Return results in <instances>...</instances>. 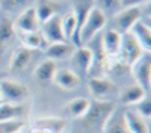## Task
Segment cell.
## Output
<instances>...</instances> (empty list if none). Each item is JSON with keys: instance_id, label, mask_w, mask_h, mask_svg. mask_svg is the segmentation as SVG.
Masks as SVG:
<instances>
[{"instance_id": "obj_1", "label": "cell", "mask_w": 151, "mask_h": 133, "mask_svg": "<svg viewBox=\"0 0 151 133\" xmlns=\"http://www.w3.org/2000/svg\"><path fill=\"white\" fill-rule=\"evenodd\" d=\"M116 111V106L112 100H92L86 114L82 116L83 126L89 129H100L109 119V116Z\"/></svg>"}, {"instance_id": "obj_2", "label": "cell", "mask_w": 151, "mask_h": 133, "mask_svg": "<svg viewBox=\"0 0 151 133\" xmlns=\"http://www.w3.org/2000/svg\"><path fill=\"white\" fill-rule=\"evenodd\" d=\"M107 23V17L104 15L103 11H100L97 6H94L88 15L86 21L83 23L82 30H80V44L86 45L89 41H92L95 38V35H98Z\"/></svg>"}, {"instance_id": "obj_3", "label": "cell", "mask_w": 151, "mask_h": 133, "mask_svg": "<svg viewBox=\"0 0 151 133\" xmlns=\"http://www.w3.org/2000/svg\"><path fill=\"white\" fill-rule=\"evenodd\" d=\"M144 53H145L144 48L141 47V44L136 41V38L130 32L121 35V47H119L118 56L125 67H132L137 59L142 58Z\"/></svg>"}, {"instance_id": "obj_4", "label": "cell", "mask_w": 151, "mask_h": 133, "mask_svg": "<svg viewBox=\"0 0 151 133\" xmlns=\"http://www.w3.org/2000/svg\"><path fill=\"white\" fill-rule=\"evenodd\" d=\"M0 95L5 103L21 104L29 97V89L26 85H23L17 80L5 79L0 82Z\"/></svg>"}, {"instance_id": "obj_5", "label": "cell", "mask_w": 151, "mask_h": 133, "mask_svg": "<svg viewBox=\"0 0 151 133\" xmlns=\"http://www.w3.org/2000/svg\"><path fill=\"white\" fill-rule=\"evenodd\" d=\"M133 79L136 80V85L145 91L150 89L151 85V58L148 53H144L142 58H139L136 62L130 67Z\"/></svg>"}, {"instance_id": "obj_6", "label": "cell", "mask_w": 151, "mask_h": 133, "mask_svg": "<svg viewBox=\"0 0 151 133\" xmlns=\"http://www.w3.org/2000/svg\"><path fill=\"white\" fill-rule=\"evenodd\" d=\"M142 17V9L141 8H124L119 12L115 14V24H116V32L127 33L134 26L136 21H139Z\"/></svg>"}, {"instance_id": "obj_7", "label": "cell", "mask_w": 151, "mask_h": 133, "mask_svg": "<svg viewBox=\"0 0 151 133\" xmlns=\"http://www.w3.org/2000/svg\"><path fill=\"white\" fill-rule=\"evenodd\" d=\"M95 6V0H76L74 2V9H73V14L76 17V21H77V27H76V33L73 36V42L74 45L80 47V30L83 23L86 21L88 15H89L91 9Z\"/></svg>"}, {"instance_id": "obj_8", "label": "cell", "mask_w": 151, "mask_h": 133, "mask_svg": "<svg viewBox=\"0 0 151 133\" xmlns=\"http://www.w3.org/2000/svg\"><path fill=\"white\" fill-rule=\"evenodd\" d=\"M42 38L45 42L53 44V42H65L67 38L64 35V29H62V17L59 14L53 15L50 20L42 23Z\"/></svg>"}, {"instance_id": "obj_9", "label": "cell", "mask_w": 151, "mask_h": 133, "mask_svg": "<svg viewBox=\"0 0 151 133\" xmlns=\"http://www.w3.org/2000/svg\"><path fill=\"white\" fill-rule=\"evenodd\" d=\"M67 127V121L58 116H45L36 118L32 126L30 133H62Z\"/></svg>"}, {"instance_id": "obj_10", "label": "cell", "mask_w": 151, "mask_h": 133, "mask_svg": "<svg viewBox=\"0 0 151 133\" xmlns=\"http://www.w3.org/2000/svg\"><path fill=\"white\" fill-rule=\"evenodd\" d=\"M12 24H14V27L20 29L24 33L38 30V24H40V21H38L35 8L33 6H29V8H26L24 11H21L20 14H18V17H17V20H15V23H12Z\"/></svg>"}, {"instance_id": "obj_11", "label": "cell", "mask_w": 151, "mask_h": 133, "mask_svg": "<svg viewBox=\"0 0 151 133\" xmlns=\"http://www.w3.org/2000/svg\"><path fill=\"white\" fill-rule=\"evenodd\" d=\"M121 47V33L115 29H106L101 38V50L106 55V58L118 56Z\"/></svg>"}, {"instance_id": "obj_12", "label": "cell", "mask_w": 151, "mask_h": 133, "mask_svg": "<svg viewBox=\"0 0 151 133\" xmlns=\"http://www.w3.org/2000/svg\"><path fill=\"white\" fill-rule=\"evenodd\" d=\"M73 62L74 65L77 67L83 74L89 73L91 68H92V62H94V50L86 45H80L77 47V50H74L73 55Z\"/></svg>"}, {"instance_id": "obj_13", "label": "cell", "mask_w": 151, "mask_h": 133, "mask_svg": "<svg viewBox=\"0 0 151 133\" xmlns=\"http://www.w3.org/2000/svg\"><path fill=\"white\" fill-rule=\"evenodd\" d=\"M113 91V83L106 79V77H100L94 76L89 80V92L94 97V100H107L109 94Z\"/></svg>"}, {"instance_id": "obj_14", "label": "cell", "mask_w": 151, "mask_h": 133, "mask_svg": "<svg viewBox=\"0 0 151 133\" xmlns=\"http://www.w3.org/2000/svg\"><path fill=\"white\" fill-rule=\"evenodd\" d=\"M53 82L58 85L59 88L71 91V89H76V88L79 86L80 77H79L77 73L70 70V68H60V70H56Z\"/></svg>"}, {"instance_id": "obj_15", "label": "cell", "mask_w": 151, "mask_h": 133, "mask_svg": "<svg viewBox=\"0 0 151 133\" xmlns=\"http://www.w3.org/2000/svg\"><path fill=\"white\" fill-rule=\"evenodd\" d=\"M130 33L136 38V41L141 44L145 53L151 52V29L148 27V24L144 21H136L134 26L130 29Z\"/></svg>"}, {"instance_id": "obj_16", "label": "cell", "mask_w": 151, "mask_h": 133, "mask_svg": "<svg viewBox=\"0 0 151 133\" xmlns=\"http://www.w3.org/2000/svg\"><path fill=\"white\" fill-rule=\"evenodd\" d=\"M122 115L129 133H150L147 121L141 115H137L134 111H125L122 112Z\"/></svg>"}, {"instance_id": "obj_17", "label": "cell", "mask_w": 151, "mask_h": 133, "mask_svg": "<svg viewBox=\"0 0 151 133\" xmlns=\"http://www.w3.org/2000/svg\"><path fill=\"white\" fill-rule=\"evenodd\" d=\"M30 59H32V50H29V48H26V47L17 48V50L12 53V56H11V60H9V71L17 73V71L24 70V68L29 65Z\"/></svg>"}, {"instance_id": "obj_18", "label": "cell", "mask_w": 151, "mask_h": 133, "mask_svg": "<svg viewBox=\"0 0 151 133\" xmlns=\"http://www.w3.org/2000/svg\"><path fill=\"white\" fill-rule=\"evenodd\" d=\"M147 97V91L142 89L139 85H130V86H125L124 89H121L119 92V101L122 104H127V106H132V104H136L139 103L142 98Z\"/></svg>"}, {"instance_id": "obj_19", "label": "cell", "mask_w": 151, "mask_h": 133, "mask_svg": "<svg viewBox=\"0 0 151 133\" xmlns=\"http://www.w3.org/2000/svg\"><path fill=\"white\" fill-rule=\"evenodd\" d=\"M24 116H26V107L23 104H12L5 101L0 104V123L12 119H23Z\"/></svg>"}, {"instance_id": "obj_20", "label": "cell", "mask_w": 151, "mask_h": 133, "mask_svg": "<svg viewBox=\"0 0 151 133\" xmlns=\"http://www.w3.org/2000/svg\"><path fill=\"white\" fill-rule=\"evenodd\" d=\"M73 47L65 41V42H53V44H48L45 48V56L50 60H60V59H65L70 58L73 55Z\"/></svg>"}, {"instance_id": "obj_21", "label": "cell", "mask_w": 151, "mask_h": 133, "mask_svg": "<svg viewBox=\"0 0 151 133\" xmlns=\"http://www.w3.org/2000/svg\"><path fill=\"white\" fill-rule=\"evenodd\" d=\"M101 132L103 133H129L127 126H125V121H124L122 112H118V111L113 112L109 116V119L103 124Z\"/></svg>"}, {"instance_id": "obj_22", "label": "cell", "mask_w": 151, "mask_h": 133, "mask_svg": "<svg viewBox=\"0 0 151 133\" xmlns=\"http://www.w3.org/2000/svg\"><path fill=\"white\" fill-rule=\"evenodd\" d=\"M14 33H15V27L12 21L6 17H2L0 18V53L9 45V42L14 38Z\"/></svg>"}, {"instance_id": "obj_23", "label": "cell", "mask_w": 151, "mask_h": 133, "mask_svg": "<svg viewBox=\"0 0 151 133\" xmlns=\"http://www.w3.org/2000/svg\"><path fill=\"white\" fill-rule=\"evenodd\" d=\"M35 8V12H36V17H38V21L40 23H45L47 20H50L53 15H56V3L53 0H40Z\"/></svg>"}, {"instance_id": "obj_24", "label": "cell", "mask_w": 151, "mask_h": 133, "mask_svg": "<svg viewBox=\"0 0 151 133\" xmlns=\"http://www.w3.org/2000/svg\"><path fill=\"white\" fill-rule=\"evenodd\" d=\"M58 67H56V62L55 60H44V62H41L40 65H38L35 68V77L40 80V82H50V80H53L55 77V73H56Z\"/></svg>"}, {"instance_id": "obj_25", "label": "cell", "mask_w": 151, "mask_h": 133, "mask_svg": "<svg viewBox=\"0 0 151 133\" xmlns=\"http://www.w3.org/2000/svg\"><path fill=\"white\" fill-rule=\"evenodd\" d=\"M89 100L88 98H83V97H77V98H74L71 100L67 106H65V111L70 114V116L73 118H82L86 111H88V107H89Z\"/></svg>"}, {"instance_id": "obj_26", "label": "cell", "mask_w": 151, "mask_h": 133, "mask_svg": "<svg viewBox=\"0 0 151 133\" xmlns=\"http://www.w3.org/2000/svg\"><path fill=\"white\" fill-rule=\"evenodd\" d=\"M21 41H23V47L29 48V50H38V48H41V47L45 44V41H44V38H42V35L38 32V30L24 33Z\"/></svg>"}, {"instance_id": "obj_27", "label": "cell", "mask_w": 151, "mask_h": 133, "mask_svg": "<svg viewBox=\"0 0 151 133\" xmlns=\"http://www.w3.org/2000/svg\"><path fill=\"white\" fill-rule=\"evenodd\" d=\"M95 6L104 12V15H115L121 11V0H95Z\"/></svg>"}, {"instance_id": "obj_28", "label": "cell", "mask_w": 151, "mask_h": 133, "mask_svg": "<svg viewBox=\"0 0 151 133\" xmlns=\"http://www.w3.org/2000/svg\"><path fill=\"white\" fill-rule=\"evenodd\" d=\"M26 127L24 119H12V121H2L0 123V133H18Z\"/></svg>"}, {"instance_id": "obj_29", "label": "cell", "mask_w": 151, "mask_h": 133, "mask_svg": "<svg viewBox=\"0 0 151 133\" xmlns=\"http://www.w3.org/2000/svg\"><path fill=\"white\" fill-rule=\"evenodd\" d=\"M76 27H77V21H76V17L73 12L65 17H62V29H64V35L67 40L68 38L73 40V36L76 33Z\"/></svg>"}, {"instance_id": "obj_30", "label": "cell", "mask_w": 151, "mask_h": 133, "mask_svg": "<svg viewBox=\"0 0 151 133\" xmlns=\"http://www.w3.org/2000/svg\"><path fill=\"white\" fill-rule=\"evenodd\" d=\"M30 2L32 0H5L3 2V8L5 11H9V12H20L24 11L26 8L30 6Z\"/></svg>"}, {"instance_id": "obj_31", "label": "cell", "mask_w": 151, "mask_h": 133, "mask_svg": "<svg viewBox=\"0 0 151 133\" xmlns=\"http://www.w3.org/2000/svg\"><path fill=\"white\" fill-rule=\"evenodd\" d=\"M134 106H136V107H134V112H136L137 115H141L144 119H147V118L151 116V101H150L148 97L142 98L139 103H136Z\"/></svg>"}, {"instance_id": "obj_32", "label": "cell", "mask_w": 151, "mask_h": 133, "mask_svg": "<svg viewBox=\"0 0 151 133\" xmlns=\"http://www.w3.org/2000/svg\"><path fill=\"white\" fill-rule=\"evenodd\" d=\"M148 3V0H121V9L124 8H141Z\"/></svg>"}, {"instance_id": "obj_33", "label": "cell", "mask_w": 151, "mask_h": 133, "mask_svg": "<svg viewBox=\"0 0 151 133\" xmlns=\"http://www.w3.org/2000/svg\"><path fill=\"white\" fill-rule=\"evenodd\" d=\"M3 103V98H2V95H0V104H2Z\"/></svg>"}, {"instance_id": "obj_34", "label": "cell", "mask_w": 151, "mask_h": 133, "mask_svg": "<svg viewBox=\"0 0 151 133\" xmlns=\"http://www.w3.org/2000/svg\"><path fill=\"white\" fill-rule=\"evenodd\" d=\"M0 8H2V2H0Z\"/></svg>"}, {"instance_id": "obj_35", "label": "cell", "mask_w": 151, "mask_h": 133, "mask_svg": "<svg viewBox=\"0 0 151 133\" xmlns=\"http://www.w3.org/2000/svg\"><path fill=\"white\" fill-rule=\"evenodd\" d=\"M18 133H23V132H18Z\"/></svg>"}, {"instance_id": "obj_36", "label": "cell", "mask_w": 151, "mask_h": 133, "mask_svg": "<svg viewBox=\"0 0 151 133\" xmlns=\"http://www.w3.org/2000/svg\"><path fill=\"white\" fill-rule=\"evenodd\" d=\"M53 2H56V0H53Z\"/></svg>"}]
</instances>
